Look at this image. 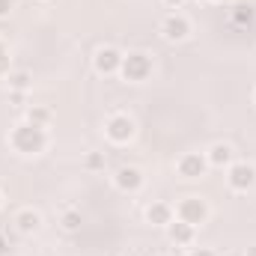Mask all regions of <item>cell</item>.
<instances>
[{"label":"cell","mask_w":256,"mask_h":256,"mask_svg":"<svg viewBox=\"0 0 256 256\" xmlns=\"http://www.w3.org/2000/svg\"><path fill=\"white\" fill-rule=\"evenodd\" d=\"M167 238H170V244H176V248H191L194 238H196V226L191 224H185V220H179V218H173L167 226Z\"/></svg>","instance_id":"10"},{"label":"cell","mask_w":256,"mask_h":256,"mask_svg":"<svg viewBox=\"0 0 256 256\" xmlns=\"http://www.w3.org/2000/svg\"><path fill=\"white\" fill-rule=\"evenodd\" d=\"M230 15H232V24H250L254 21V6L250 3H238V6H232L230 9Z\"/></svg>","instance_id":"17"},{"label":"cell","mask_w":256,"mask_h":256,"mask_svg":"<svg viewBox=\"0 0 256 256\" xmlns=\"http://www.w3.org/2000/svg\"><path fill=\"white\" fill-rule=\"evenodd\" d=\"M173 218H176V212H173V206L164 202V200H155V202L146 206V224H152V226H167Z\"/></svg>","instance_id":"13"},{"label":"cell","mask_w":256,"mask_h":256,"mask_svg":"<svg viewBox=\"0 0 256 256\" xmlns=\"http://www.w3.org/2000/svg\"><path fill=\"white\" fill-rule=\"evenodd\" d=\"M0 202H3V194H0Z\"/></svg>","instance_id":"27"},{"label":"cell","mask_w":256,"mask_h":256,"mask_svg":"<svg viewBox=\"0 0 256 256\" xmlns=\"http://www.w3.org/2000/svg\"><path fill=\"white\" fill-rule=\"evenodd\" d=\"M152 57L146 51H128L122 54V66H120V78L128 84H143L152 78Z\"/></svg>","instance_id":"2"},{"label":"cell","mask_w":256,"mask_h":256,"mask_svg":"<svg viewBox=\"0 0 256 256\" xmlns=\"http://www.w3.org/2000/svg\"><path fill=\"white\" fill-rule=\"evenodd\" d=\"M226 185L236 194H248L256 188V167L250 161H232L226 167Z\"/></svg>","instance_id":"5"},{"label":"cell","mask_w":256,"mask_h":256,"mask_svg":"<svg viewBox=\"0 0 256 256\" xmlns=\"http://www.w3.org/2000/svg\"><path fill=\"white\" fill-rule=\"evenodd\" d=\"M185 256H218V254H214V250H208V248H191Z\"/></svg>","instance_id":"20"},{"label":"cell","mask_w":256,"mask_h":256,"mask_svg":"<svg viewBox=\"0 0 256 256\" xmlns=\"http://www.w3.org/2000/svg\"><path fill=\"white\" fill-rule=\"evenodd\" d=\"M51 108H45V104H30L27 108V122H33V126H42V128H48V122H51Z\"/></svg>","instance_id":"16"},{"label":"cell","mask_w":256,"mask_h":256,"mask_svg":"<svg viewBox=\"0 0 256 256\" xmlns=\"http://www.w3.org/2000/svg\"><path fill=\"white\" fill-rule=\"evenodd\" d=\"M6 86H9V92H27L33 86V74L27 68H15L6 74Z\"/></svg>","instance_id":"14"},{"label":"cell","mask_w":256,"mask_h":256,"mask_svg":"<svg viewBox=\"0 0 256 256\" xmlns=\"http://www.w3.org/2000/svg\"><path fill=\"white\" fill-rule=\"evenodd\" d=\"M114 188L122 194H137L143 188V173L137 167H120L114 173Z\"/></svg>","instance_id":"11"},{"label":"cell","mask_w":256,"mask_h":256,"mask_svg":"<svg viewBox=\"0 0 256 256\" xmlns=\"http://www.w3.org/2000/svg\"><path fill=\"white\" fill-rule=\"evenodd\" d=\"M206 161H208V167L224 170V167H230V164L236 161V152H232V146H230V143L218 140V143H212V146L206 149Z\"/></svg>","instance_id":"12"},{"label":"cell","mask_w":256,"mask_h":256,"mask_svg":"<svg viewBox=\"0 0 256 256\" xmlns=\"http://www.w3.org/2000/svg\"><path fill=\"white\" fill-rule=\"evenodd\" d=\"M161 256H167V254H161Z\"/></svg>","instance_id":"28"},{"label":"cell","mask_w":256,"mask_h":256,"mask_svg":"<svg viewBox=\"0 0 256 256\" xmlns=\"http://www.w3.org/2000/svg\"><path fill=\"white\" fill-rule=\"evenodd\" d=\"M254 104H256V92H254Z\"/></svg>","instance_id":"26"},{"label":"cell","mask_w":256,"mask_h":256,"mask_svg":"<svg viewBox=\"0 0 256 256\" xmlns=\"http://www.w3.org/2000/svg\"><path fill=\"white\" fill-rule=\"evenodd\" d=\"M158 30H161V39H167V42H185L191 36V21L182 12H170Z\"/></svg>","instance_id":"7"},{"label":"cell","mask_w":256,"mask_h":256,"mask_svg":"<svg viewBox=\"0 0 256 256\" xmlns=\"http://www.w3.org/2000/svg\"><path fill=\"white\" fill-rule=\"evenodd\" d=\"M12 224H15V230H18L21 236H33V232L42 230V212H36L33 206H24V208L15 212Z\"/></svg>","instance_id":"9"},{"label":"cell","mask_w":256,"mask_h":256,"mask_svg":"<svg viewBox=\"0 0 256 256\" xmlns=\"http://www.w3.org/2000/svg\"><path fill=\"white\" fill-rule=\"evenodd\" d=\"M176 218L179 220H185V224H191V226H202L206 220H208V202L202 200V196H182L179 202H176Z\"/></svg>","instance_id":"4"},{"label":"cell","mask_w":256,"mask_h":256,"mask_svg":"<svg viewBox=\"0 0 256 256\" xmlns=\"http://www.w3.org/2000/svg\"><path fill=\"white\" fill-rule=\"evenodd\" d=\"M60 226H63L66 232H78V230L84 226L80 208H63V212H60Z\"/></svg>","instance_id":"15"},{"label":"cell","mask_w":256,"mask_h":256,"mask_svg":"<svg viewBox=\"0 0 256 256\" xmlns=\"http://www.w3.org/2000/svg\"><path fill=\"white\" fill-rule=\"evenodd\" d=\"M3 250H6V242H3V236H0V254H3Z\"/></svg>","instance_id":"24"},{"label":"cell","mask_w":256,"mask_h":256,"mask_svg":"<svg viewBox=\"0 0 256 256\" xmlns=\"http://www.w3.org/2000/svg\"><path fill=\"white\" fill-rule=\"evenodd\" d=\"M120 66H122V51L114 48V45L98 48L96 57H92V68H96V74H104V78L120 74Z\"/></svg>","instance_id":"8"},{"label":"cell","mask_w":256,"mask_h":256,"mask_svg":"<svg viewBox=\"0 0 256 256\" xmlns=\"http://www.w3.org/2000/svg\"><path fill=\"white\" fill-rule=\"evenodd\" d=\"M244 256H256V244H254V248H248V254H244Z\"/></svg>","instance_id":"23"},{"label":"cell","mask_w":256,"mask_h":256,"mask_svg":"<svg viewBox=\"0 0 256 256\" xmlns=\"http://www.w3.org/2000/svg\"><path fill=\"white\" fill-rule=\"evenodd\" d=\"M176 173L182 176V179H202L206 173H208V161H206V152H182L179 155V161H176Z\"/></svg>","instance_id":"6"},{"label":"cell","mask_w":256,"mask_h":256,"mask_svg":"<svg viewBox=\"0 0 256 256\" xmlns=\"http://www.w3.org/2000/svg\"><path fill=\"white\" fill-rule=\"evenodd\" d=\"M212 3H230V0H212Z\"/></svg>","instance_id":"25"},{"label":"cell","mask_w":256,"mask_h":256,"mask_svg":"<svg viewBox=\"0 0 256 256\" xmlns=\"http://www.w3.org/2000/svg\"><path fill=\"white\" fill-rule=\"evenodd\" d=\"M9 60H12V57H9V48H6V42L0 39V74H3V78L12 72V68H9Z\"/></svg>","instance_id":"19"},{"label":"cell","mask_w":256,"mask_h":256,"mask_svg":"<svg viewBox=\"0 0 256 256\" xmlns=\"http://www.w3.org/2000/svg\"><path fill=\"white\" fill-rule=\"evenodd\" d=\"M84 167L86 170H104V152H86Z\"/></svg>","instance_id":"18"},{"label":"cell","mask_w":256,"mask_h":256,"mask_svg":"<svg viewBox=\"0 0 256 256\" xmlns=\"http://www.w3.org/2000/svg\"><path fill=\"white\" fill-rule=\"evenodd\" d=\"M134 134H137V122H134L128 114H110V116L104 120V137H108L114 146L131 143Z\"/></svg>","instance_id":"3"},{"label":"cell","mask_w":256,"mask_h":256,"mask_svg":"<svg viewBox=\"0 0 256 256\" xmlns=\"http://www.w3.org/2000/svg\"><path fill=\"white\" fill-rule=\"evenodd\" d=\"M9 146L18 155H39L48 146V131L42 126H33V122L24 120V122L12 126V131H9Z\"/></svg>","instance_id":"1"},{"label":"cell","mask_w":256,"mask_h":256,"mask_svg":"<svg viewBox=\"0 0 256 256\" xmlns=\"http://www.w3.org/2000/svg\"><path fill=\"white\" fill-rule=\"evenodd\" d=\"M161 3H164L167 9H182V6H185V0H161Z\"/></svg>","instance_id":"22"},{"label":"cell","mask_w":256,"mask_h":256,"mask_svg":"<svg viewBox=\"0 0 256 256\" xmlns=\"http://www.w3.org/2000/svg\"><path fill=\"white\" fill-rule=\"evenodd\" d=\"M12 6H15V0H0V18H6L12 12Z\"/></svg>","instance_id":"21"}]
</instances>
